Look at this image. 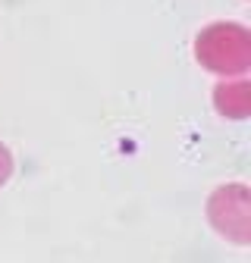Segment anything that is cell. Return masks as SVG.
<instances>
[{
  "label": "cell",
  "mask_w": 251,
  "mask_h": 263,
  "mask_svg": "<svg viewBox=\"0 0 251 263\" xmlns=\"http://www.w3.org/2000/svg\"><path fill=\"white\" fill-rule=\"evenodd\" d=\"M13 176V154L7 151V144H0V188H4Z\"/></svg>",
  "instance_id": "4"
},
{
  "label": "cell",
  "mask_w": 251,
  "mask_h": 263,
  "mask_svg": "<svg viewBox=\"0 0 251 263\" xmlns=\"http://www.w3.org/2000/svg\"><path fill=\"white\" fill-rule=\"evenodd\" d=\"M213 107L226 119H245L251 113V85L248 82H220L213 88Z\"/></svg>",
  "instance_id": "3"
},
{
  "label": "cell",
  "mask_w": 251,
  "mask_h": 263,
  "mask_svg": "<svg viewBox=\"0 0 251 263\" xmlns=\"http://www.w3.org/2000/svg\"><path fill=\"white\" fill-rule=\"evenodd\" d=\"M195 57L204 69L220 76H242L251 66V35L245 25L236 22H213L207 25L198 41Z\"/></svg>",
  "instance_id": "1"
},
{
  "label": "cell",
  "mask_w": 251,
  "mask_h": 263,
  "mask_svg": "<svg viewBox=\"0 0 251 263\" xmlns=\"http://www.w3.org/2000/svg\"><path fill=\"white\" fill-rule=\"evenodd\" d=\"M207 216L220 235L236 245H248V188L245 185H223L210 194Z\"/></svg>",
  "instance_id": "2"
}]
</instances>
